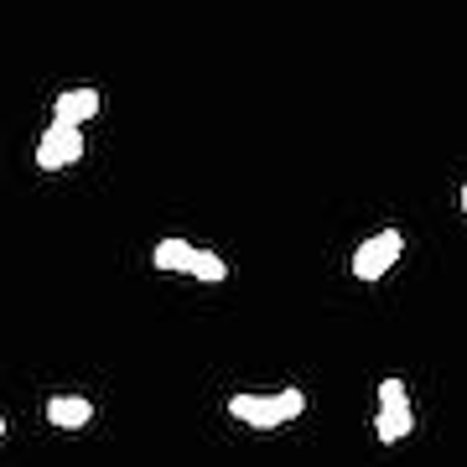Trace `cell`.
<instances>
[{
  "label": "cell",
  "mask_w": 467,
  "mask_h": 467,
  "mask_svg": "<svg viewBox=\"0 0 467 467\" xmlns=\"http://www.w3.org/2000/svg\"><path fill=\"white\" fill-rule=\"evenodd\" d=\"M306 410V389L291 384L281 395H229V416L250 431H275V426H291V420Z\"/></svg>",
  "instance_id": "6da1fadb"
},
{
  "label": "cell",
  "mask_w": 467,
  "mask_h": 467,
  "mask_svg": "<svg viewBox=\"0 0 467 467\" xmlns=\"http://www.w3.org/2000/svg\"><path fill=\"white\" fill-rule=\"evenodd\" d=\"M416 431V405H410V389L405 379H379V410H374V436H379L384 447H395L405 436Z\"/></svg>",
  "instance_id": "7a4b0ae2"
},
{
  "label": "cell",
  "mask_w": 467,
  "mask_h": 467,
  "mask_svg": "<svg viewBox=\"0 0 467 467\" xmlns=\"http://www.w3.org/2000/svg\"><path fill=\"white\" fill-rule=\"evenodd\" d=\"M405 254V234L400 229H379V234H368L364 244L353 250V281H364V285H374L384 275V270L395 265Z\"/></svg>",
  "instance_id": "3957f363"
},
{
  "label": "cell",
  "mask_w": 467,
  "mask_h": 467,
  "mask_svg": "<svg viewBox=\"0 0 467 467\" xmlns=\"http://www.w3.org/2000/svg\"><path fill=\"white\" fill-rule=\"evenodd\" d=\"M78 161H84V130L52 119L47 130H42V140H36V167L42 171H63V167H78Z\"/></svg>",
  "instance_id": "277c9868"
},
{
  "label": "cell",
  "mask_w": 467,
  "mask_h": 467,
  "mask_svg": "<svg viewBox=\"0 0 467 467\" xmlns=\"http://www.w3.org/2000/svg\"><path fill=\"white\" fill-rule=\"evenodd\" d=\"M99 88L94 84H78V88H63V94H57V99H52V119H57V125H78V130H84L88 119L99 115Z\"/></svg>",
  "instance_id": "5b68a950"
},
{
  "label": "cell",
  "mask_w": 467,
  "mask_h": 467,
  "mask_svg": "<svg viewBox=\"0 0 467 467\" xmlns=\"http://www.w3.org/2000/svg\"><path fill=\"white\" fill-rule=\"evenodd\" d=\"M42 416H47L57 431H84V426H94V400H88V395H52V400L42 405Z\"/></svg>",
  "instance_id": "8992f818"
},
{
  "label": "cell",
  "mask_w": 467,
  "mask_h": 467,
  "mask_svg": "<svg viewBox=\"0 0 467 467\" xmlns=\"http://www.w3.org/2000/svg\"><path fill=\"white\" fill-rule=\"evenodd\" d=\"M192 260H198V244H187V239H161L150 250V265L171 270V275H192Z\"/></svg>",
  "instance_id": "52a82bcc"
},
{
  "label": "cell",
  "mask_w": 467,
  "mask_h": 467,
  "mask_svg": "<svg viewBox=\"0 0 467 467\" xmlns=\"http://www.w3.org/2000/svg\"><path fill=\"white\" fill-rule=\"evenodd\" d=\"M192 281H208V285L229 281V260H223L218 250H198V260H192Z\"/></svg>",
  "instance_id": "ba28073f"
},
{
  "label": "cell",
  "mask_w": 467,
  "mask_h": 467,
  "mask_svg": "<svg viewBox=\"0 0 467 467\" xmlns=\"http://www.w3.org/2000/svg\"><path fill=\"white\" fill-rule=\"evenodd\" d=\"M457 208H462V213H467V182L457 187Z\"/></svg>",
  "instance_id": "9c48e42d"
},
{
  "label": "cell",
  "mask_w": 467,
  "mask_h": 467,
  "mask_svg": "<svg viewBox=\"0 0 467 467\" xmlns=\"http://www.w3.org/2000/svg\"><path fill=\"white\" fill-rule=\"evenodd\" d=\"M0 436H5V416H0Z\"/></svg>",
  "instance_id": "30bf717a"
}]
</instances>
